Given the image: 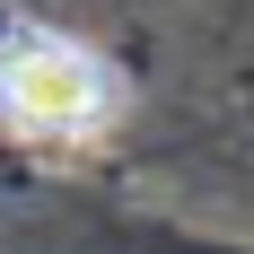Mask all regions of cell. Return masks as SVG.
Returning a JSON list of instances; mask_svg holds the SVG:
<instances>
[{
	"mask_svg": "<svg viewBox=\"0 0 254 254\" xmlns=\"http://www.w3.org/2000/svg\"><path fill=\"white\" fill-rule=\"evenodd\" d=\"M123 114V79L114 62L70 35H44V26H18L0 35V123L26 131V140H105Z\"/></svg>",
	"mask_w": 254,
	"mask_h": 254,
	"instance_id": "obj_1",
	"label": "cell"
}]
</instances>
